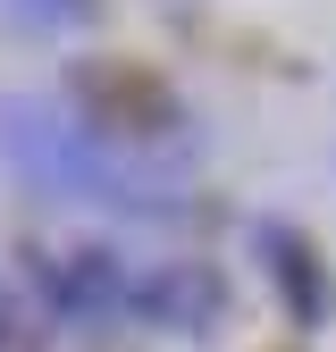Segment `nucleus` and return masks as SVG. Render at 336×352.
Here are the masks:
<instances>
[{
    "label": "nucleus",
    "mask_w": 336,
    "mask_h": 352,
    "mask_svg": "<svg viewBox=\"0 0 336 352\" xmlns=\"http://www.w3.org/2000/svg\"><path fill=\"white\" fill-rule=\"evenodd\" d=\"M0 160H9L25 185L59 193V201H93V210H118V218H185V176L126 160L67 101L9 93L0 101Z\"/></svg>",
    "instance_id": "obj_1"
},
{
    "label": "nucleus",
    "mask_w": 336,
    "mask_h": 352,
    "mask_svg": "<svg viewBox=\"0 0 336 352\" xmlns=\"http://www.w3.org/2000/svg\"><path fill=\"white\" fill-rule=\"evenodd\" d=\"M59 101L93 126L101 143H118L126 160L168 168V176L193 168V109L177 101L168 76H151L135 59H84V67H67V93Z\"/></svg>",
    "instance_id": "obj_2"
},
{
    "label": "nucleus",
    "mask_w": 336,
    "mask_h": 352,
    "mask_svg": "<svg viewBox=\"0 0 336 352\" xmlns=\"http://www.w3.org/2000/svg\"><path fill=\"white\" fill-rule=\"evenodd\" d=\"M17 269L25 285L42 294V311L51 319H76V327H101L126 311V269H135V252H118L84 227H34L17 243Z\"/></svg>",
    "instance_id": "obj_3"
},
{
    "label": "nucleus",
    "mask_w": 336,
    "mask_h": 352,
    "mask_svg": "<svg viewBox=\"0 0 336 352\" xmlns=\"http://www.w3.org/2000/svg\"><path fill=\"white\" fill-rule=\"evenodd\" d=\"M135 327H168V336H210L227 319V277L210 260H135L126 269V311Z\"/></svg>",
    "instance_id": "obj_4"
},
{
    "label": "nucleus",
    "mask_w": 336,
    "mask_h": 352,
    "mask_svg": "<svg viewBox=\"0 0 336 352\" xmlns=\"http://www.w3.org/2000/svg\"><path fill=\"white\" fill-rule=\"evenodd\" d=\"M252 252H261V269L286 302V319H303V327H328L336 319V277H328V252L303 235V227H286V218H261L252 227Z\"/></svg>",
    "instance_id": "obj_5"
},
{
    "label": "nucleus",
    "mask_w": 336,
    "mask_h": 352,
    "mask_svg": "<svg viewBox=\"0 0 336 352\" xmlns=\"http://www.w3.org/2000/svg\"><path fill=\"white\" fill-rule=\"evenodd\" d=\"M0 17L25 25V34H76L101 17V0H0Z\"/></svg>",
    "instance_id": "obj_6"
},
{
    "label": "nucleus",
    "mask_w": 336,
    "mask_h": 352,
    "mask_svg": "<svg viewBox=\"0 0 336 352\" xmlns=\"http://www.w3.org/2000/svg\"><path fill=\"white\" fill-rule=\"evenodd\" d=\"M0 352H42V336H34V311H25V294L0 277Z\"/></svg>",
    "instance_id": "obj_7"
}]
</instances>
